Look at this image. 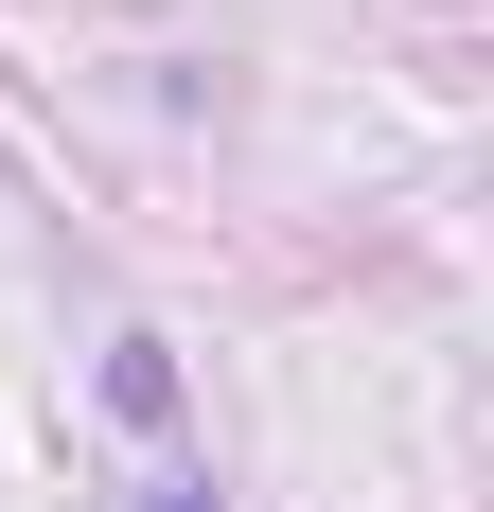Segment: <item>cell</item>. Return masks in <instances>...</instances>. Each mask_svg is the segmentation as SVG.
Segmentation results:
<instances>
[{"instance_id": "1", "label": "cell", "mask_w": 494, "mask_h": 512, "mask_svg": "<svg viewBox=\"0 0 494 512\" xmlns=\"http://www.w3.org/2000/svg\"><path fill=\"white\" fill-rule=\"evenodd\" d=\"M142 512H212V495H142Z\"/></svg>"}]
</instances>
